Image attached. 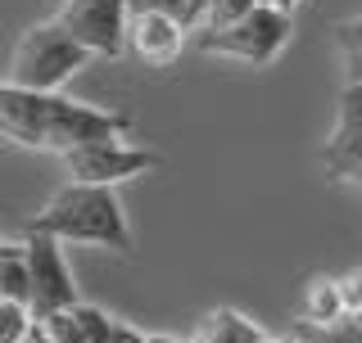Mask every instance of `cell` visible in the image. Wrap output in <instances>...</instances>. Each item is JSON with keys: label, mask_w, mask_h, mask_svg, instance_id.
Here are the masks:
<instances>
[{"label": "cell", "mask_w": 362, "mask_h": 343, "mask_svg": "<svg viewBox=\"0 0 362 343\" xmlns=\"http://www.w3.org/2000/svg\"><path fill=\"white\" fill-rule=\"evenodd\" d=\"M0 136L23 145V150H82L100 140H127L132 118L113 109H95L68 95H37V90H18L0 82Z\"/></svg>", "instance_id": "cell-1"}, {"label": "cell", "mask_w": 362, "mask_h": 343, "mask_svg": "<svg viewBox=\"0 0 362 343\" xmlns=\"http://www.w3.org/2000/svg\"><path fill=\"white\" fill-rule=\"evenodd\" d=\"M28 235L45 239H73V244H95L113 253H132V226L122 217V203L109 186H77L68 181L45 199V208L28 222Z\"/></svg>", "instance_id": "cell-2"}, {"label": "cell", "mask_w": 362, "mask_h": 343, "mask_svg": "<svg viewBox=\"0 0 362 343\" xmlns=\"http://www.w3.org/2000/svg\"><path fill=\"white\" fill-rule=\"evenodd\" d=\"M82 64H86V50L73 45V37L59 23H37V28L23 32L14 54H9V86L54 95Z\"/></svg>", "instance_id": "cell-3"}, {"label": "cell", "mask_w": 362, "mask_h": 343, "mask_svg": "<svg viewBox=\"0 0 362 343\" xmlns=\"http://www.w3.org/2000/svg\"><path fill=\"white\" fill-rule=\"evenodd\" d=\"M290 41V14L272 5H254L240 23L222 32H199L195 45L204 54H218V59H235V64H249V68H267L272 59L281 54V45Z\"/></svg>", "instance_id": "cell-4"}, {"label": "cell", "mask_w": 362, "mask_h": 343, "mask_svg": "<svg viewBox=\"0 0 362 343\" xmlns=\"http://www.w3.org/2000/svg\"><path fill=\"white\" fill-rule=\"evenodd\" d=\"M59 28L82 45L86 59H118L127 50V5L122 0H64Z\"/></svg>", "instance_id": "cell-5"}, {"label": "cell", "mask_w": 362, "mask_h": 343, "mask_svg": "<svg viewBox=\"0 0 362 343\" xmlns=\"http://www.w3.org/2000/svg\"><path fill=\"white\" fill-rule=\"evenodd\" d=\"M23 262H28V284H32V299H28V316L41 321L50 312H73L77 303V284L73 271L59 253V239H45V235H28L23 244Z\"/></svg>", "instance_id": "cell-6"}, {"label": "cell", "mask_w": 362, "mask_h": 343, "mask_svg": "<svg viewBox=\"0 0 362 343\" xmlns=\"http://www.w3.org/2000/svg\"><path fill=\"white\" fill-rule=\"evenodd\" d=\"M158 167V154L141 150V145H122V140H100V145H82V150L64 154V172L77 181V186H118V181H132L141 172Z\"/></svg>", "instance_id": "cell-7"}, {"label": "cell", "mask_w": 362, "mask_h": 343, "mask_svg": "<svg viewBox=\"0 0 362 343\" xmlns=\"http://www.w3.org/2000/svg\"><path fill=\"white\" fill-rule=\"evenodd\" d=\"M322 172H326V181H358L362 176V86L339 90L335 127L322 145Z\"/></svg>", "instance_id": "cell-8"}, {"label": "cell", "mask_w": 362, "mask_h": 343, "mask_svg": "<svg viewBox=\"0 0 362 343\" xmlns=\"http://www.w3.org/2000/svg\"><path fill=\"white\" fill-rule=\"evenodd\" d=\"M127 45L141 64L150 68H168L186 45V28L168 14H136L127 18Z\"/></svg>", "instance_id": "cell-9"}, {"label": "cell", "mask_w": 362, "mask_h": 343, "mask_svg": "<svg viewBox=\"0 0 362 343\" xmlns=\"http://www.w3.org/2000/svg\"><path fill=\"white\" fill-rule=\"evenodd\" d=\"M335 45L344 59V86H362V14L335 23Z\"/></svg>", "instance_id": "cell-10"}, {"label": "cell", "mask_w": 362, "mask_h": 343, "mask_svg": "<svg viewBox=\"0 0 362 343\" xmlns=\"http://www.w3.org/2000/svg\"><path fill=\"white\" fill-rule=\"evenodd\" d=\"M32 284H28V262H23V248H9L0 253V303L28 307Z\"/></svg>", "instance_id": "cell-11"}, {"label": "cell", "mask_w": 362, "mask_h": 343, "mask_svg": "<svg viewBox=\"0 0 362 343\" xmlns=\"http://www.w3.org/2000/svg\"><path fill=\"white\" fill-rule=\"evenodd\" d=\"M303 321H308V325H335V321H344L335 280H313L308 284V312H303Z\"/></svg>", "instance_id": "cell-12"}, {"label": "cell", "mask_w": 362, "mask_h": 343, "mask_svg": "<svg viewBox=\"0 0 362 343\" xmlns=\"http://www.w3.org/2000/svg\"><path fill=\"white\" fill-rule=\"evenodd\" d=\"M249 9H254V0H209L199 28L204 32H222V28H231V23H240Z\"/></svg>", "instance_id": "cell-13"}, {"label": "cell", "mask_w": 362, "mask_h": 343, "mask_svg": "<svg viewBox=\"0 0 362 343\" xmlns=\"http://www.w3.org/2000/svg\"><path fill=\"white\" fill-rule=\"evenodd\" d=\"M73 316H77V330H82L86 343H109V335H113V316L109 312H100V307H90V303H77Z\"/></svg>", "instance_id": "cell-14"}, {"label": "cell", "mask_w": 362, "mask_h": 343, "mask_svg": "<svg viewBox=\"0 0 362 343\" xmlns=\"http://www.w3.org/2000/svg\"><path fill=\"white\" fill-rule=\"evenodd\" d=\"M290 339L294 343H362L344 321H335V325H308V321H299Z\"/></svg>", "instance_id": "cell-15"}, {"label": "cell", "mask_w": 362, "mask_h": 343, "mask_svg": "<svg viewBox=\"0 0 362 343\" xmlns=\"http://www.w3.org/2000/svg\"><path fill=\"white\" fill-rule=\"evenodd\" d=\"M37 325H41L45 343H86L82 330H77V316L73 312H50V316H41Z\"/></svg>", "instance_id": "cell-16"}, {"label": "cell", "mask_w": 362, "mask_h": 343, "mask_svg": "<svg viewBox=\"0 0 362 343\" xmlns=\"http://www.w3.org/2000/svg\"><path fill=\"white\" fill-rule=\"evenodd\" d=\"M28 330H32L28 307L0 303V343H23V335H28Z\"/></svg>", "instance_id": "cell-17"}, {"label": "cell", "mask_w": 362, "mask_h": 343, "mask_svg": "<svg viewBox=\"0 0 362 343\" xmlns=\"http://www.w3.org/2000/svg\"><path fill=\"white\" fill-rule=\"evenodd\" d=\"M127 5V18L136 14H168V18H177L181 28H186V0H122Z\"/></svg>", "instance_id": "cell-18"}, {"label": "cell", "mask_w": 362, "mask_h": 343, "mask_svg": "<svg viewBox=\"0 0 362 343\" xmlns=\"http://www.w3.org/2000/svg\"><path fill=\"white\" fill-rule=\"evenodd\" d=\"M335 294H339V307H344V316L358 312V307H362V267L349 271V276H339V280H335Z\"/></svg>", "instance_id": "cell-19"}, {"label": "cell", "mask_w": 362, "mask_h": 343, "mask_svg": "<svg viewBox=\"0 0 362 343\" xmlns=\"http://www.w3.org/2000/svg\"><path fill=\"white\" fill-rule=\"evenodd\" d=\"M109 343H145V335L136 325H127V321H113V335H109Z\"/></svg>", "instance_id": "cell-20"}, {"label": "cell", "mask_w": 362, "mask_h": 343, "mask_svg": "<svg viewBox=\"0 0 362 343\" xmlns=\"http://www.w3.org/2000/svg\"><path fill=\"white\" fill-rule=\"evenodd\" d=\"M204 5H209V0H186V32H190V28H199Z\"/></svg>", "instance_id": "cell-21"}, {"label": "cell", "mask_w": 362, "mask_h": 343, "mask_svg": "<svg viewBox=\"0 0 362 343\" xmlns=\"http://www.w3.org/2000/svg\"><path fill=\"white\" fill-rule=\"evenodd\" d=\"M344 325H349V330H354V335L362 339V307H358V312H349V316H344Z\"/></svg>", "instance_id": "cell-22"}, {"label": "cell", "mask_w": 362, "mask_h": 343, "mask_svg": "<svg viewBox=\"0 0 362 343\" xmlns=\"http://www.w3.org/2000/svg\"><path fill=\"white\" fill-rule=\"evenodd\" d=\"M294 5H299V0H272V9H281V14H290Z\"/></svg>", "instance_id": "cell-23"}, {"label": "cell", "mask_w": 362, "mask_h": 343, "mask_svg": "<svg viewBox=\"0 0 362 343\" xmlns=\"http://www.w3.org/2000/svg\"><path fill=\"white\" fill-rule=\"evenodd\" d=\"M145 343H177V339H168V335H145Z\"/></svg>", "instance_id": "cell-24"}, {"label": "cell", "mask_w": 362, "mask_h": 343, "mask_svg": "<svg viewBox=\"0 0 362 343\" xmlns=\"http://www.w3.org/2000/svg\"><path fill=\"white\" fill-rule=\"evenodd\" d=\"M9 248H14V244H5V239H0V253H9Z\"/></svg>", "instance_id": "cell-25"}, {"label": "cell", "mask_w": 362, "mask_h": 343, "mask_svg": "<svg viewBox=\"0 0 362 343\" xmlns=\"http://www.w3.org/2000/svg\"><path fill=\"white\" fill-rule=\"evenodd\" d=\"M254 5H272V0H254Z\"/></svg>", "instance_id": "cell-26"}, {"label": "cell", "mask_w": 362, "mask_h": 343, "mask_svg": "<svg viewBox=\"0 0 362 343\" xmlns=\"http://www.w3.org/2000/svg\"><path fill=\"white\" fill-rule=\"evenodd\" d=\"M358 186H362V176H358Z\"/></svg>", "instance_id": "cell-27"}]
</instances>
